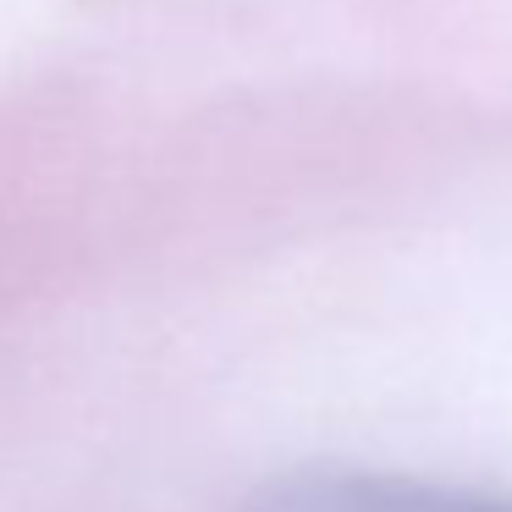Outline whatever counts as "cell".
Masks as SVG:
<instances>
[{
	"label": "cell",
	"mask_w": 512,
	"mask_h": 512,
	"mask_svg": "<svg viewBox=\"0 0 512 512\" xmlns=\"http://www.w3.org/2000/svg\"><path fill=\"white\" fill-rule=\"evenodd\" d=\"M243 512H512V496L479 485L391 468H347V463H303L270 474Z\"/></svg>",
	"instance_id": "cell-1"
}]
</instances>
